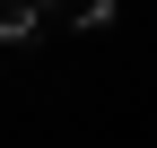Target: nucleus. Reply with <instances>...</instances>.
<instances>
[{"label": "nucleus", "mask_w": 157, "mask_h": 148, "mask_svg": "<svg viewBox=\"0 0 157 148\" xmlns=\"http://www.w3.org/2000/svg\"><path fill=\"white\" fill-rule=\"evenodd\" d=\"M44 26H78V35H96V26H113V0H44Z\"/></svg>", "instance_id": "f257e3e1"}, {"label": "nucleus", "mask_w": 157, "mask_h": 148, "mask_svg": "<svg viewBox=\"0 0 157 148\" xmlns=\"http://www.w3.org/2000/svg\"><path fill=\"white\" fill-rule=\"evenodd\" d=\"M44 35V0H0V44H35Z\"/></svg>", "instance_id": "f03ea898"}]
</instances>
